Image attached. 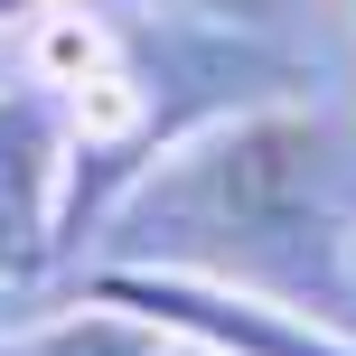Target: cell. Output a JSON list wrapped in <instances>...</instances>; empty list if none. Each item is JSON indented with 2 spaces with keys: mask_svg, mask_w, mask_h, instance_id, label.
<instances>
[{
  "mask_svg": "<svg viewBox=\"0 0 356 356\" xmlns=\"http://www.w3.org/2000/svg\"><path fill=\"white\" fill-rule=\"evenodd\" d=\"M113 263L319 300L356 263V150L309 104H244L197 122L113 197Z\"/></svg>",
  "mask_w": 356,
  "mask_h": 356,
  "instance_id": "obj_1",
  "label": "cell"
},
{
  "mask_svg": "<svg viewBox=\"0 0 356 356\" xmlns=\"http://www.w3.org/2000/svg\"><path fill=\"white\" fill-rule=\"evenodd\" d=\"M94 300L150 319L169 347L197 356H356V338L328 328V309L282 300V291H244V282H197V272H150V263H104Z\"/></svg>",
  "mask_w": 356,
  "mask_h": 356,
  "instance_id": "obj_2",
  "label": "cell"
},
{
  "mask_svg": "<svg viewBox=\"0 0 356 356\" xmlns=\"http://www.w3.org/2000/svg\"><path fill=\"white\" fill-rule=\"evenodd\" d=\"M66 160L75 122L47 85L0 75V282H29L38 263H56V207H66Z\"/></svg>",
  "mask_w": 356,
  "mask_h": 356,
  "instance_id": "obj_3",
  "label": "cell"
},
{
  "mask_svg": "<svg viewBox=\"0 0 356 356\" xmlns=\"http://www.w3.org/2000/svg\"><path fill=\"white\" fill-rule=\"evenodd\" d=\"M0 356H178L150 319H131V309H113V300H75V309H56V319H38V328H19V338H0Z\"/></svg>",
  "mask_w": 356,
  "mask_h": 356,
  "instance_id": "obj_4",
  "label": "cell"
},
{
  "mask_svg": "<svg viewBox=\"0 0 356 356\" xmlns=\"http://www.w3.org/2000/svg\"><path fill=\"white\" fill-rule=\"evenodd\" d=\"M38 10H47V0H0V47H10V29H29Z\"/></svg>",
  "mask_w": 356,
  "mask_h": 356,
  "instance_id": "obj_5",
  "label": "cell"
},
{
  "mask_svg": "<svg viewBox=\"0 0 356 356\" xmlns=\"http://www.w3.org/2000/svg\"><path fill=\"white\" fill-rule=\"evenodd\" d=\"M253 10H347L356 19V0H253Z\"/></svg>",
  "mask_w": 356,
  "mask_h": 356,
  "instance_id": "obj_6",
  "label": "cell"
},
{
  "mask_svg": "<svg viewBox=\"0 0 356 356\" xmlns=\"http://www.w3.org/2000/svg\"><path fill=\"white\" fill-rule=\"evenodd\" d=\"M0 66H10V47H0Z\"/></svg>",
  "mask_w": 356,
  "mask_h": 356,
  "instance_id": "obj_7",
  "label": "cell"
},
{
  "mask_svg": "<svg viewBox=\"0 0 356 356\" xmlns=\"http://www.w3.org/2000/svg\"><path fill=\"white\" fill-rule=\"evenodd\" d=\"M178 356H197V347H178Z\"/></svg>",
  "mask_w": 356,
  "mask_h": 356,
  "instance_id": "obj_8",
  "label": "cell"
}]
</instances>
